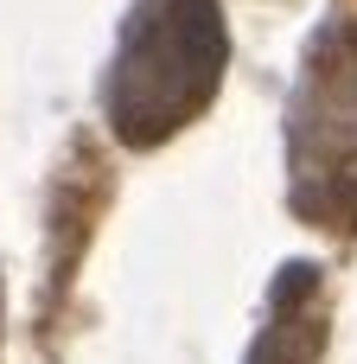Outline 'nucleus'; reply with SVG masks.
I'll use <instances>...</instances> for the list:
<instances>
[{
    "label": "nucleus",
    "instance_id": "obj_1",
    "mask_svg": "<svg viewBox=\"0 0 357 364\" xmlns=\"http://www.w3.org/2000/svg\"><path fill=\"white\" fill-rule=\"evenodd\" d=\"M230 38L217 0H141L102 77L109 128L128 147H160L217 96Z\"/></svg>",
    "mask_w": 357,
    "mask_h": 364
},
{
    "label": "nucleus",
    "instance_id": "obj_2",
    "mask_svg": "<svg viewBox=\"0 0 357 364\" xmlns=\"http://www.w3.org/2000/svg\"><path fill=\"white\" fill-rule=\"evenodd\" d=\"M307 358H313V346L300 352V320H294V314H275V320L262 326L256 352H249V364H307Z\"/></svg>",
    "mask_w": 357,
    "mask_h": 364
}]
</instances>
